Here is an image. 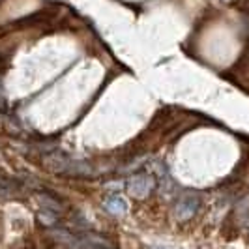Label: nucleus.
I'll use <instances>...</instances> for the list:
<instances>
[{
  "mask_svg": "<svg viewBox=\"0 0 249 249\" xmlns=\"http://www.w3.org/2000/svg\"><path fill=\"white\" fill-rule=\"evenodd\" d=\"M2 103H4V90H2V85H0V107H2Z\"/></svg>",
  "mask_w": 249,
  "mask_h": 249,
  "instance_id": "nucleus-8",
  "label": "nucleus"
},
{
  "mask_svg": "<svg viewBox=\"0 0 249 249\" xmlns=\"http://www.w3.org/2000/svg\"><path fill=\"white\" fill-rule=\"evenodd\" d=\"M152 249H165V248H160V246H156V248H152Z\"/></svg>",
  "mask_w": 249,
  "mask_h": 249,
  "instance_id": "nucleus-9",
  "label": "nucleus"
},
{
  "mask_svg": "<svg viewBox=\"0 0 249 249\" xmlns=\"http://www.w3.org/2000/svg\"><path fill=\"white\" fill-rule=\"evenodd\" d=\"M199 208L200 199L197 193H193V191L182 193L175 204V217L178 221H187V219H191L195 213L199 212Z\"/></svg>",
  "mask_w": 249,
  "mask_h": 249,
  "instance_id": "nucleus-2",
  "label": "nucleus"
},
{
  "mask_svg": "<svg viewBox=\"0 0 249 249\" xmlns=\"http://www.w3.org/2000/svg\"><path fill=\"white\" fill-rule=\"evenodd\" d=\"M39 221L43 225H54L56 221H58V213H54V212H49V210H43V208H39Z\"/></svg>",
  "mask_w": 249,
  "mask_h": 249,
  "instance_id": "nucleus-6",
  "label": "nucleus"
},
{
  "mask_svg": "<svg viewBox=\"0 0 249 249\" xmlns=\"http://www.w3.org/2000/svg\"><path fill=\"white\" fill-rule=\"evenodd\" d=\"M37 202H39V208H43V210H49V212H54L58 213V215L62 212V204L54 197H51V195H45V193L37 195Z\"/></svg>",
  "mask_w": 249,
  "mask_h": 249,
  "instance_id": "nucleus-5",
  "label": "nucleus"
},
{
  "mask_svg": "<svg viewBox=\"0 0 249 249\" xmlns=\"http://www.w3.org/2000/svg\"><path fill=\"white\" fill-rule=\"evenodd\" d=\"M127 191L137 197V199H144L148 193L156 189V178L152 175H133L127 178Z\"/></svg>",
  "mask_w": 249,
  "mask_h": 249,
  "instance_id": "nucleus-3",
  "label": "nucleus"
},
{
  "mask_svg": "<svg viewBox=\"0 0 249 249\" xmlns=\"http://www.w3.org/2000/svg\"><path fill=\"white\" fill-rule=\"evenodd\" d=\"M236 215L240 217V219H248V217H249V195H246L244 199L238 202Z\"/></svg>",
  "mask_w": 249,
  "mask_h": 249,
  "instance_id": "nucleus-7",
  "label": "nucleus"
},
{
  "mask_svg": "<svg viewBox=\"0 0 249 249\" xmlns=\"http://www.w3.org/2000/svg\"><path fill=\"white\" fill-rule=\"evenodd\" d=\"M47 167L53 169L54 173H60V175L68 176H88L92 173V167L87 161H81V160H75L71 156L64 154V152H53L45 158Z\"/></svg>",
  "mask_w": 249,
  "mask_h": 249,
  "instance_id": "nucleus-1",
  "label": "nucleus"
},
{
  "mask_svg": "<svg viewBox=\"0 0 249 249\" xmlns=\"http://www.w3.org/2000/svg\"><path fill=\"white\" fill-rule=\"evenodd\" d=\"M103 208H105V212H109L114 217H124L127 213V202L120 195H109L103 200Z\"/></svg>",
  "mask_w": 249,
  "mask_h": 249,
  "instance_id": "nucleus-4",
  "label": "nucleus"
}]
</instances>
